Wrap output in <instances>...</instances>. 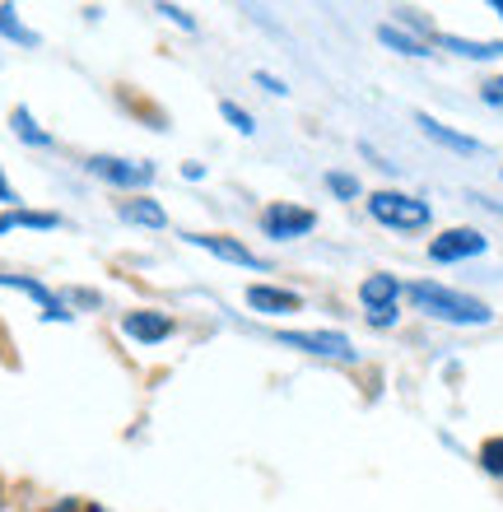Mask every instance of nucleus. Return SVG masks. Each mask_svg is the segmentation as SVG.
<instances>
[{
    "instance_id": "nucleus-1",
    "label": "nucleus",
    "mask_w": 503,
    "mask_h": 512,
    "mask_svg": "<svg viewBox=\"0 0 503 512\" xmlns=\"http://www.w3.org/2000/svg\"><path fill=\"white\" fill-rule=\"evenodd\" d=\"M410 303L424 312V317H438V322H452V326H490V303H480L471 294H457L448 284H434V280H420L410 284Z\"/></svg>"
},
{
    "instance_id": "nucleus-2",
    "label": "nucleus",
    "mask_w": 503,
    "mask_h": 512,
    "mask_svg": "<svg viewBox=\"0 0 503 512\" xmlns=\"http://www.w3.org/2000/svg\"><path fill=\"white\" fill-rule=\"evenodd\" d=\"M368 215L378 219L382 229L415 233V229H429L434 210H429L420 196H406V191H373V196H368Z\"/></svg>"
},
{
    "instance_id": "nucleus-3",
    "label": "nucleus",
    "mask_w": 503,
    "mask_h": 512,
    "mask_svg": "<svg viewBox=\"0 0 503 512\" xmlns=\"http://www.w3.org/2000/svg\"><path fill=\"white\" fill-rule=\"evenodd\" d=\"M317 229V215L303 210V205H289V201H275L261 210V233L275 238V243H294V238H308Z\"/></svg>"
},
{
    "instance_id": "nucleus-4",
    "label": "nucleus",
    "mask_w": 503,
    "mask_h": 512,
    "mask_svg": "<svg viewBox=\"0 0 503 512\" xmlns=\"http://www.w3.org/2000/svg\"><path fill=\"white\" fill-rule=\"evenodd\" d=\"M89 173L112 182V187L140 191L154 182V163H131V159H117V154H94V159H89Z\"/></svg>"
},
{
    "instance_id": "nucleus-5",
    "label": "nucleus",
    "mask_w": 503,
    "mask_h": 512,
    "mask_svg": "<svg viewBox=\"0 0 503 512\" xmlns=\"http://www.w3.org/2000/svg\"><path fill=\"white\" fill-rule=\"evenodd\" d=\"M191 247H201V252H210L215 261H229V266H243V270H266V261H261L252 247H243L238 238H229V233H182Z\"/></svg>"
},
{
    "instance_id": "nucleus-6",
    "label": "nucleus",
    "mask_w": 503,
    "mask_h": 512,
    "mask_svg": "<svg viewBox=\"0 0 503 512\" xmlns=\"http://www.w3.org/2000/svg\"><path fill=\"white\" fill-rule=\"evenodd\" d=\"M280 345L322 354V359H354L350 336H340V331H280Z\"/></svg>"
},
{
    "instance_id": "nucleus-7",
    "label": "nucleus",
    "mask_w": 503,
    "mask_h": 512,
    "mask_svg": "<svg viewBox=\"0 0 503 512\" xmlns=\"http://www.w3.org/2000/svg\"><path fill=\"white\" fill-rule=\"evenodd\" d=\"M485 247H490V238L480 229H448L429 243V256H434V261H471V256H480Z\"/></svg>"
},
{
    "instance_id": "nucleus-8",
    "label": "nucleus",
    "mask_w": 503,
    "mask_h": 512,
    "mask_svg": "<svg viewBox=\"0 0 503 512\" xmlns=\"http://www.w3.org/2000/svg\"><path fill=\"white\" fill-rule=\"evenodd\" d=\"M122 336L126 340H140V345H159V340L173 336V317H168V312H154V308L126 312V317H122Z\"/></svg>"
},
{
    "instance_id": "nucleus-9",
    "label": "nucleus",
    "mask_w": 503,
    "mask_h": 512,
    "mask_svg": "<svg viewBox=\"0 0 503 512\" xmlns=\"http://www.w3.org/2000/svg\"><path fill=\"white\" fill-rule=\"evenodd\" d=\"M247 308L261 317H285V312L303 308V298L294 289H275V284H247Z\"/></svg>"
},
{
    "instance_id": "nucleus-10",
    "label": "nucleus",
    "mask_w": 503,
    "mask_h": 512,
    "mask_svg": "<svg viewBox=\"0 0 503 512\" xmlns=\"http://www.w3.org/2000/svg\"><path fill=\"white\" fill-rule=\"evenodd\" d=\"M415 126H420L434 145H443V149H457V154H480V140L476 135H462V131H452V126H443L438 117H429V112H415Z\"/></svg>"
},
{
    "instance_id": "nucleus-11",
    "label": "nucleus",
    "mask_w": 503,
    "mask_h": 512,
    "mask_svg": "<svg viewBox=\"0 0 503 512\" xmlns=\"http://www.w3.org/2000/svg\"><path fill=\"white\" fill-rule=\"evenodd\" d=\"M396 298H401V280H396V275H387V270H378V275H368V280L359 284V303H364L368 312L396 308Z\"/></svg>"
},
{
    "instance_id": "nucleus-12",
    "label": "nucleus",
    "mask_w": 503,
    "mask_h": 512,
    "mask_svg": "<svg viewBox=\"0 0 503 512\" xmlns=\"http://www.w3.org/2000/svg\"><path fill=\"white\" fill-rule=\"evenodd\" d=\"M0 284H5V289H19V294H28V298H38V303H42V317H47V322H70V312L61 308L52 289H42L38 280H28V275H5V270H0Z\"/></svg>"
},
{
    "instance_id": "nucleus-13",
    "label": "nucleus",
    "mask_w": 503,
    "mask_h": 512,
    "mask_svg": "<svg viewBox=\"0 0 503 512\" xmlns=\"http://www.w3.org/2000/svg\"><path fill=\"white\" fill-rule=\"evenodd\" d=\"M122 219L140 224V229H168V210L150 196H136V201H122Z\"/></svg>"
},
{
    "instance_id": "nucleus-14",
    "label": "nucleus",
    "mask_w": 503,
    "mask_h": 512,
    "mask_svg": "<svg viewBox=\"0 0 503 512\" xmlns=\"http://www.w3.org/2000/svg\"><path fill=\"white\" fill-rule=\"evenodd\" d=\"M10 229L52 233V229H61V215H47V210H5V215H0V233H10Z\"/></svg>"
},
{
    "instance_id": "nucleus-15",
    "label": "nucleus",
    "mask_w": 503,
    "mask_h": 512,
    "mask_svg": "<svg viewBox=\"0 0 503 512\" xmlns=\"http://www.w3.org/2000/svg\"><path fill=\"white\" fill-rule=\"evenodd\" d=\"M438 42L457 56H471V61H494V56H503V42H471V38H457V33H443Z\"/></svg>"
},
{
    "instance_id": "nucleus-16",
    "label": "nucleus",
    "mask_w": 503,
    "mask_h": 512,
    "mask_svg": "<svg viewBox=\"0 0 503 512\" xmlns=\"http://www.w3.org/2000/svg\"><path fill=\"white\" fill-rule=\"evenodd\" d=\"M378 42H382V47H392V52H401V56H429V52H424V42H420V38L401 33L396 24H382V28H378Z\"/></svg>"
},
{
    "instance_id": "nucleus-17",
    "label": "nucleus",
    "mask_w": 503,
    "mask_h": 512,
    "mask_svg": "<svg viewBox=\"0 0 503 512\" xmlns=\"http://www.w3.org/2000/svg\"><path fill=\"white\" fill-rule=\"evenodd\" d=\"M10 126H14V135H19V140H28V145H52V135L42 131L38 122H33V112H24V108H14L10 112Z\"/></svg>"
},
{
    "instance_id": "nucleus-18",
    "label": "nucleus",
    "mask_w": 503,
    "mask_h": 512,
    "mask_svg": "<svg viewBox=\"0 0 503 512\" xmlns=\"http://www.w3.org/2000/svg\"><path fill=\"white\" fill-rule=\"evenodd\" d=\"M0 33H5V38H10V42H19V47H38V33H33V28H24V24H19V19H14V10H10V5H0Z\"/></svg>"
},
{
    "instance_id": "nucleus-19",
    "label": "nucleus",
    "mask_w": 503,
    "mask_h": 512,
    "mask_svg": "<svg viewBox=\"0 0 503 512\" xmlns=\"http://www.w3.org/2000/svg\"><path fill=\"white\" fill-rule=\"evenodd\" d=\"M219 117H224V122H229L238 135H252V131H257V122H252V117H247V112L238 108V103H229V98L219 103Z\"/></svg>"
},
{
    "instance_id": "nucleus-20",
    "label": "nucleus",
    "mask_w": 503,
    "mask_h": 512,
    "mask_svg": "<svg viewBox=\"0 0 503 512\" xmlns=\"http://www.w3.org/2000/svg\"><path fill=\"white\" fill-rule=\"evenodd\" d=\"M480 466L490 475H503V438H490V443L480 447Z\"/></svg>"
},
{
    "instance_id": "nucleus-21",
    "label": "nucleus",
    "mask_w": 503,
    "mask_h": 512,
    "mask_svg": "<svg viewBox=\"0 0 503 512\" xmlns=\"http://www.w3.org/2000/svg\"><path fill=\"white\" fill-rule=\"evenodd\" d=\"M327 187L336 191L340 201H354V196H359V182H354L350 173H327Z\"/></svg>"
},
{
    "instance_id": "nucleus-22",
    "label": "nucleus",
    "mask_w": 503,
    "mask_h": 512,
    "mask_svg": "<svg viewBox=\"0 0 503 512\" xmlns=\"http://www.w3.org/2000/svg\"><path fill=\"white\" fill-rule=\"evenodd\" d=\"M480 98H485L490 108H503V75H494V80L480 89Z\"/></svg>"
},
{
    "instance_id": "nucleus-23",
    "label": "nucleus",
    "mask_w": 503,
    "mask_h": 512,
    "mask_svg": "<svg viewBox=\"0 0 503 512\" xmlns=\"http://www.w3.org/2000/svg\"><path fill=\"white\" fill-rule=\"evenodd\" d=\"M159 14H164V19H173V24H182V28H196V19H191L187 10H177V5H159Z\"/></svg>"
},
{
    "instance_id": "nucleus-24",
    "label": "nucleus",
    "mask_w": 503,
    "mask_h": 512,
    "mask_svg": "<svg viewBox=\"0 0 503 512\" xmlns=\"http://www.w3.org/2000/svg\"><path fill=\"white\" fill-rule=\"evenodd\" d=\"M47 512H103L98 503H84V499H66V503H56V508H47Z\"/></svg>"
},
{
    "instance_id": "nucleus-25",
    "label": "nucleus",
    "mask_w": 503,
    "mask_h": 512,
    "mask_svg": "<svg viewBox=\"0 0 503 512\" xmlns=\"http://www.w3.org/2000/svg\"><path fill=\"white\" fill-rule=\"evenodd\" d=\"M257 84H266V89H271V94H280V98L289 94V89H285V80H275L271 70H257Z\"/></svg>"
},
{
    "instance_id": "nucleus-26",
    "label": "nucleus",
    "mask_w": 503,
    "mask_h": 512,
    "mask_svg": "<svg viewBox=\"0 0 503 512\" xmlns=\"http://www.w3.org/2000/svg\"><path fill=\"white\" fill-rule=\"evenodd\" d=\"M0 201H5V205H14V187H10V182H5V177H0Z\"/></svg>"
},
{
    "instance_id": "nucleus-27",
    "label": "nucleus",
    "mask_w": 503,
    "mask_h": 512,
    "mask_svg": "<svg viewBox=\"0 0 503 512\" xmlns=\"http://www.w3.org/2000/svg\"><path fill=\"white\" fill-rule=\"evenodd\" d=\"M494 10H499V14H503V0H494Z\"/></svg>"
},
{
    "instance_id": "nucleus-28",
    "label": "nucleus",
    "mask_w": 503,
    "mask_h": 512,
    "mask_svg": "<svg viewBox=\"0 0 503 512\" xmlns=\"http://www.w3.org/2000/svg\"><path fill=\"white\" fill-rule=\"evenodd\" d=\"M0 503H5V499H0Z\"/></svg>"
}]
</instances>
